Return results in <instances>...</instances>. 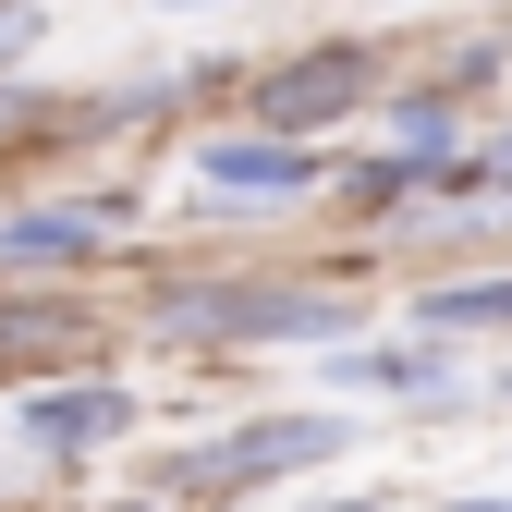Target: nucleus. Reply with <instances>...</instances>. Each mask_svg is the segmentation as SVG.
Wrapping results in <instances>:
<instances>
[{
	"label": "nucleus",
	"mask_w": 512,
	"mask_h": 512,
	"mask_svg": "<svg viewBox=\"0 0 512 512\" xmlns=\"http://www.w3.org/2000/svg\"><path fill=\"white\" fill-rule=\"evenodd\" d=\"M159 330L171 342H330V330H354V293H330V281H171Z\"/></svg>",
	"instance_id": "obj_1"
},
{
	"label": "nucleus",
	"mask_w": 512,
	"mask_h": 512,
	"mask_svg": "<svg viewBox=\"0 0 512 512\" xmlns=\"http://www.w3.org/2000/svg\"><path fill=\"white\" fill-rule=\"evenodd\" d=\"M378 98V49L366 37H305L293 61H269V74H244V110L256 135H317V122H342Z\"/></svg>",
	"instance_id": "obj_2"
},
{
	"label": "nucleus",
	"mask_w": 512,
	"mask_h": 512,
	"mask_svg": "<svg viewBox=\"0 0 512 512\" xmlns=\"http://www.w3.org/2000/svg\"><path fill=\"white\" fill-rule=\"evenodd\" d=\"M330 452H342V415H269V427L208 439V452H171V464H159V488H171V500H232V488L305 476V464H330Z\"/></svg>",
	"instance_id": "obj_3"
},
{
	"label": "nucleus",
	"mask_w": 512,
	"mask_h": 512,
	"mask_svg": "<svg viewBox=\"0 0 512 512\" xmlns=\"http://www.w3.org/2000/svg\"><path fill=\"white\" fill-rule=\"evenodd\" d=\"M196 183L208 196H317V183H330V147L317 135H208L196 147Z\"/></svg>",
	"instance_id": "obj_4"
},
{
	"label": "nucleus",
	"mask_w": 512,
	"mask_h": 512,
	"mask_svg": "<svg viewBox=\"0 0 512 512\" xmlns=\"http://www.w3.org/2000/svg\"><path fill=\"white\" fill-rule=\"evenodd\" d=\"M330 391H403V403H427V391H452V342L439 330H415V342H330Z\"/></svg>",
	"instance_id": "obj_5"
},
{
	"label": "nucleus",
	"mask_w": 512,
	"mask_h": 512,
	"mask_svg": "<svg viewBox=\"0 0 512 512\" xmlns=\"http://www.w3.org/2000/svg\"><path fill=\"white\" fill-rule=\"evenodd\" d=\"M135 427V391H110V378H74V391H25V439L37 452H98V439Z\"/></svg>",
	"instance_id": "obj_6"
},
{
	"label": "nucleus",
	"mask_w": 512,
	"mask_h": 512,
	"mask_svg": "<svg viewBox=\"0 0 512 512\" xmlns=\"http://www.w3.org/2000/svg\"><path fill=\"white\" fill-rule=\"evenodd\" d=\"M110 208H13L0 220V269H86Z\"/></svg>",
	"instance_id": "obj_7"
},
{
	"label": "nucleus",
	"mask_w": 512,
	"mask_h": 512,
	"mask_svg": "<svg viewBox=\"0 0 512 512\" xmlns=\"http://www.w3.org/2000/svg\"><path fill=\"white\" fill-rule=\"evenodd\" d=\"M415 330H439V342H476V330H512V281H439V293L415 305Z\"/></svg>",
	"instance_id": "obj_8"
},
{
	"label": "nucleus",
	"mask_w": 512,
	"mask_h": 512,
	"mask_svg": "<svg viewBox=\"0 0 512 512\" xmlns=\"http://www.w3.org/2000/svg\"><path fill=\"white\" fill-rule=\"evenodd\" d=\"M49 37V13H37V0H0V74H25V49Z\"/></svg>",
	"instance_id": "obj_9"
},
{
	"label": "nucleus",
	"mask_w": 512,
	"mask_h": 512,
	"mask_svg": "<svg viewBox=\"0 0 512 512\" xmlns=\"http://www.w3.org/2000/svg\"><path fill=\"white\" fill-rule=\"evenodd\" d=\"M476 196H500V208H512V135H500V147H476Z\"/></svg>",
	"instance_id": "obj_10"
},
{
	"label": "nucleus",
	"mask_w": 512,
	"mask_h": 512,
	"mask_svg": "<svg viewBox=\"0 0 512 512\" xmlns=\"http://www.w3.org/2000/svg\"><path fill=\"white\" fill-rule=\"evenodd\" d=\"M159 13H232V0H159Z\"/></svg>",
	"instance_id": "obj_11"
},
{
	"label": "nucleus",
	"mask_w": 512,
	"mask_h": 512,
	"mask_svg": "<svg viewBox=\"0 0 512 512\" xmlns=\"http://www.w3.org/2000/svg\"><path fill=\"white\" fill-rule=\"evenodd\" d=\"M13 110H25V86H13V74H0V122H13Z\"/></svg>",
	"instance_id": "obj_12"
},
{
	"label": "nucleus",
	"mask_w": 512,
	"mask_h": 512,
	"mask_svg": "<svg viewBox=\"0 0 512 512\" xmlns=\"http://www.w3.org/2000/svg\"><path fill=\"white\" fill-rule=\"evenodd\" d=\"M439 512H512V500H439Z\"/></svg>",
	"instance_id": "obj_13"
},
{
	"label": "nucleus",
	"mask_w": 512,
	"mask_h": 512,
	"mask_svg": "<svg viewBox=\"0 0 512 512\" xmlns=\"http://www.w3.org/2000/svg\"><path fill=\"white\" fill-rule=\"evenodd\" d=\"M317 512H366V500H317Z\"/></svg>",
	"instance_id": "obj_14"
},
{
	"label": "nucleus",
	"mask_w": 512,
	"mask_h": 512,
	"mask_svg": "<svg viewBox=\"0 0 512 512\" xmlns=\"http://www.w3.org/2000/svg\"><path fill=\"white\" fill-rule=\"evenodd\" d=\"M500 391H512V366H500Z\"/></svg>",
	"instance_id": "obj_15"
}]
</instances>
